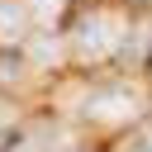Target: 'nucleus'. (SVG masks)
Segmentation results:
<instances>
[{"label": "nucleus", "mask_w": 152, "mask_h": 152, "mask_svg": "<svg viewBox=\"0 0 152 152\" xmlns=\"http://www.w3.org/2000/svg\"><path fill=\"white\" fill-rule=\"evenodd\" d=\"M5 152H38V147H33L28 138H10V142H5Z\"/></svg>", "instance_id": "6"}, {"label": "nucleus", "mask_w": 152, "mask_h": 152, "mask_svg": "<svg viewBox=\"0 0 152 152\" xmlns=\"http://www.w3.org/2000/svg\"><path fill=\"white\" fill-rule=\"evenodd\" d=\"M33 10H38L43 19H52V10H62V0H33Z\"/></svg>", "instance_id": "5"}, {"label": "nucleus", "mask_w": 152, "mask_h": 152, "mask_svg": "<svg viewBox=\"0 0 152 152\" xmlns=\"http://www.w3.org/2000/svg\"><path fill=\"white\" fill-rule=\"evenodd\" d=\"M24 24H28V10L19 5V0H0V38L10 43V38H19L24 33Z\"/></svg>", "instance_id": "3"}, {"label": "nucleus", "mask_w": 152, "mask_h": 152, "mask_svg": "<svg viewBox=\"0 0 152 152\" xmlns=\"http://www.w3.org/2000/svg\"><path fill=\"white\" fill-rule=\"evenodd\" d=\"M114 24H109V14H86L81 24H76V48L90 57V52H109L114 48V33H109Z\"/></svg>", "instance_id": "1"}, {"label": "nucleus", "mask_w": 152, "mask_h": 152, "mask_svg": "<svg viewBox=\"0 0 152 152\" xmlns=\"http://www.w3.org/2000/svg\"><path fill=\"white\" fill-rule=\"evenodd\" d=\"M24 76V57H19V48H0V86H14Z\"/></svg>", "instance_id": "4"}, {"label": "nucleus", "mask_w": 152, "mask_h": 152, "mask_svg": "<svg viewBox=\"0 0 152 152\" xmlns=\"http://www.w3.org/2000/svg\"><path fill=\"white\" fill-rule=\"evenodd\" d=\"M86 109H90V119H119V114L133 109V95L128 90H95Z\"/></svg>", "instance_id": "2"}]
</instances>
